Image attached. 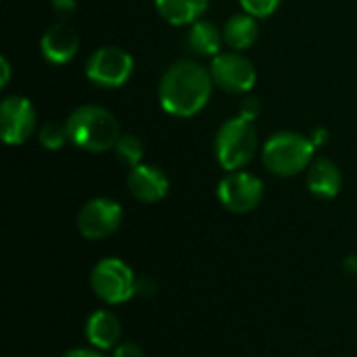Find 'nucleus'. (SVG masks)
<instances>
[{
	"label": "nucleus",
	"instance_id": "nucleus-1",
	"mask_svg": "<svg viewBox=\"0 0 357 357\" xmlns=\"http://www.w3.org/2000/svg\"><path fill=\"white\" fill-rule=\"evenodd\" d=\"M209 69L197 61L174 63L159 82V102L174 117H192L205 109L213 92Z\"/></svg>",
	"mask_w": 357,
	"mask_h": 357
},
{
	"label": "nucleus",
	"instance_id": "nucleus-2",
	"mask_svg": "<svg viewBox=\"0 0 357 357\" xmlns=\"http://www.w3.org/2000/svg\"><path fill=\"white\" fill-rule=\"evenodd\" d=\"M69 132V142L86 153H107L113 151L119 140L117 117L98 105L77 107L65 121Z\"/></svg>",
	"mask_w": 357,
	"mask_h": 357
},
{
	"label": "nucleus",
	"instance_id": "nucleus-3",
	"mask_svg": "<svg viewBox=\"0 0 357 357\" xmlns=\"http://www.w3.org/2000/svg\"><path fill=\"white\" fill-rule=\"evenodd\" d=\"M314 153L316 146L310 138L297 132H276L264 144L261 159L270 174L280 178H293L312 165Z\"/></svg>",
	"mask_w": 357,
	"mask_h": 357
},
{
	"label": "nucleus",
	"instance_id": "nucleus-4",
	"mask_svg": "<svg viewBox=\"0 0 357 357\" xmlns=\"http://www.w3.org/2000/svg\"><path fill=\"white\" fill-rule=\"evenodd\" d=\"M257 153V130L243 117L226 119L215 134V157L226 172H238Z\"/></svg>",
	"mask_w": 357,
	"mask_h": 357
},
{
	"label": "nucleus",
	"instance_id": "nucleus-5",
	"mask_svg": "<svg viewBox=\"0 0 357 357\" xmlns=\"http://www.w3.org/2000/svg\"><path fill=\"white\" fill-rule=\"evenodd\" d=\"M134 270L119 257L100 259L90 272L92 293L107 305H119L136 295Z\"/></svg>",
	"mask_w": 357,
	"mask_h": 357
},
{
	"label": "nucleus",
	"instance_id": "nucleus-6",
	"mask_svg": "<svg viewBox=\"0 0 357 357\" xmlns=\"http://www.w3.org/2000/svg\"><path fill=\"white\" fill-rule=\"evenodd\" d=\"M134 73V56L119 46H100L86 61V77L98 88H121Z\"/></svg>",
	"mask_w": 357,
	"mask_h": 357
},
{
	"label": "nucleus",
	"instance_id": "nucleus-7",
	"mask_svg": "<svg viewBox=\"0 0 357 357\" xmlns=\"http://www.w3.org/2000/svg\"><path fill=\"white\" fill-rule=\"evenodd\" d=\"M209 73L213 84L228 94H247L257 82V71L253 61L236 50L220 52L218 56H213L209 65Z\"/></svg>",
	"mask_w": 357,
	"mask_h": 357
},
{
	"label": "nucleus",
	"instance_id": "nucleus-8",
	"mask_svg": "<svg viewBox=\"0 0 357 357\" xmlns=\"http://www.w3.org/2000/svg\"><path fill=\"white\" fill-rule=\"evenodd\" d=\"M218 199L230 213H249L264 199V182L249 172H228L218 184Z\"/></svg>",
	"mask_w": 357,
	"mask_h": 357
},
{
	"label": "nucleus",
	"instance_id": "nucleus-9",
	"mask_svg": "<svg viewBox=\"0 0 357 357\" xmlns=\"http://www.w3.org/2000/svg\"><path fill=\"white\" fill-rule=\"evenodd\" d=\"M123 209L117 201L107 197L90 199L77 213V232L88 241H102L115 234L121 226Z\"/></svg>",
	"mask_w": 357,
	"mask_h": 357
},
{
	"label": "nucleus",
	"instance_id": "nucleus-10",
	"mask_svg": "<svg viewBox=\"0 0 357 357\" xmlns=\"http://www.w3.org/2000/svg\"><path fill=\"white\" fill-rule=\"evenodd\" d=\"M36 130V109L25 96H6L0 105V136L6 144L19 146Z\"/></svg>",
	"mask_w": 357,
	"mask_h": 357
},
{
	"label": "nucleus",
	"instance_id": "nucleus-11",
	"mask_svg": "<svg viewBox=\"0 0 357 357\" xmlns=\"http://www.w3.org/2000/svg\"><path fill=\"white\" fill-rule=\"evenodd\" d=\"M128 190L140 203H159L169 192V178L157 165L140 163L136 167H130Z\"/></svg>",
	"mask_w": 357,
	"mask_h": 357
},
{
	"label": "nucleus",
	"instance_id": "nucleus-12",
	"mask_svg": "<svg viewBox=\"0 0 357 357\" xmlns=\"http://www.w3.org/2000/svg\"><path fill=\"white\" fill-rule=\"evenodd\" d=\"M77 48H79V36L65 21L50 25L40 40V52L52 65L69 63L77 54Z\"/></svg>",
	"mask_w": 357,
	"mask_h": 357
},
{
	"label": "nucleus",
	"instance_id": "nucleus-13",
	"mask_svg": "<svg viewBox=\"0 0 357 357\" xmlns=\"http://www.w3.org/2000/svg\"><path fill=\"white\" fill-rule=\"evenodd\" d=\"M84 335L86 341L98 351L115 349L121 339V322L111 310H96L88 316Z\"/></svg>",
	"mask_w": 357,
	"mask_h": 357
},
{
	"label": "nucleus",
	"instance_id": "nucleus-14",
	"mask_svg": "<svg viewBox=\"0 0 357 357\" xmlns=\"http://www.w3.org/2000/svg\"><path fill=\"white\" fill-rule=\"evenodd\" d=\"M305 182H307V190L316 199L331 201L341 192L343 176H341V169L337 167L335 161L320 157V159H314L312 165L307 167V180Z\"/></svg>",
	"mask_w": 357,
	"mask_h": 357
},
{
	"label": "nucleus",
	"instance_id": "nucleus-15",
	"mask_svg": "<svg viewBox=\"0 0 357 357\" xmlns=\"http://www.w3.org/2000/svg\"><path fill=\"white\" fill-rule=\"evenodd\" d=\"M222 36H224V42L228 44L230 50H236V52L247 50L259 38L257 19L249 13H236V15L228 17V21L224 23Z\"/></svg>",
	"mask_w": 357,
	"mask_h": 357
},
{
	"label": "nucleus",
	"instance_id": "nucleus-16",
	"mask_svg": "<svg viewBox=\"0 0 357 357\" xmlns=\"http://www.w3.org/2000/svg\"><path fill=\"white\" fill-rule=\"evenodd\" d=\"M157 13L172 25H192L207 8L209 0H155Z\"/></svg>",
	"mask_w": 357,
	"mask_h": 357
},
{
	"label": "nucleus",
	"instance_id": "nucleus-17",
	"mask_svg": "<svg viewBox=\"0 0 357 357\" xmlns=\"http://www.w3.org/2000/svg\"><path fill=\"white\" fill-rule=\"evenodd\" d=\"M222 42H224V36H222V29H218L215 23L207 21V19H199L190 25V31H188V38H186V44L188 48L199 54V56H218L220 50H222Z\"/></svg>",
	"mask_w": 357,
	"mask_h": 357
},
{
	"label": "nucleus",
	"instance_id": "nucleus-18",
	"mask_svg": "<svg viewBox=\"0 0 357 357\" xmlns=\"http://www.w3.org/2000/svg\"><path fill=\"white\" fill-rule=\"evenodd\" d=\"M115 157L119 163L128 165V167H136L142 163V157H144V144L138 136L134 134H121L115 149H113Z\"/></svg>",
	"mask_w": 357,
	"mask_h": 357
},
{
	"label": "nucleus",
	"instance_id": "nucleus-19",
	"mask_svg": "<svg viewBox=\"0 0 357 357\" xmlns=\"http://www.w3.org/2000/svg\"><path fill=\"white\" fill-rule=\"evenodd\" d=\"M38 140L46 151H61L69 142L67 126H63L59 121H46L38 132Z\"/></svg>",
	"mask_w": 357,
	"mask_h": 357
},
{
	"label": "nucleus",
	"instance_id": "nucleus-20",
	"mask_svg": "<svg viewBox=\"0 0 357 357\" xmlns=\"http://www.w3.org/2000/svg\"><path fill=\"white\" fill-rule=\"evenodd\" d=\"M238 2H241L245 13L253 15L255 19H266L278 10L282 0H238Z\"/></svg>",
	"mask_w": 357,
	"mask_h": 357
},
{
	"label": "nucleus",
	"instance_id": "nucleus-21",
	"mask_svg": "<svg viewBox=\"0 0 357 357\" xmlns=\"http://www.w3.org/2000/svg\"><path fill=\"white\" fill-rule=\"evenodd\" d=\"M261 113V102L255 96H245L238 105V117L247 119V121H255Z\"/></svg>",
	"mask_w": 357,
	"mask_h": 357
},
{
	"label": "nucleus",
	"instance_id": "nucleus-22",
	"mask_svg": "<svg viewBox=\"0 0 357 357\" xmlns=\"http://www.w3.org/2000/svg\"><path fill=\"white\" fill-rule=\"evenodd\" d=\"M113 357H144V351H142V347L138 343L126 341V343H119L113 349Z\"/></svg>",
	"mask_w": 357,
	"mask_h": 357
},
{
	"label": "nucleus",
	"instance_id": "nucleus-23",
	"mask_svg": "<svg viewBox=\"0 0 357 357\" xmlns=\"http://www.w3.org/2000/svg\"><path fill=\"white\" fill-rule=\"evenodd\" d=\"M50 4H52V10L61 17H67L77 8L75 0H50Z\"/></svg>",
	"mask_w": 357,
	"mask_h": 357
},
{
	"label": "nucleus",
	"instance_id": "nucleus-24",
	"mask_svg": "<svg viewBox=\"0 0 357 357\" xmlns=\"http://www.w3.org/2000/svg\"><path fill=\"white\" fill-rule=\"evenodd\" d=\"M155 291H157V284L153 280H149V278H138L136 280V295L151 297V295H155Z\"/></svg>",
	"mask_w": 357,
	"mask_h": 357
},
{
	"label": "nucleus",
	"instance_id": "nucleus-25",
	"mask_svg": "<svg viewBox=\"0 0 357 357\" xmlns=\"http://www.w3.org/2000/svg\"><path fill=\"white\" fill-rule=\"evenodd\" d=\"M310 140L314 142L316 149H320V146H324V144L331 140V134H328L326 128H316V130L312 132V138H310Z\"/></svg>",
	"mask_w": 357,
	"mask_h": 357
},
{
	"label": "nucleus",
	"instance_id": "nucleus-26",
	"mask_svg": "<svg viewBox=\"0 0 357 357\" xmlns=\"http://www.w3.org/2000/svg\"><path fill=\"white\" fill-rule=\"evenodd\" d=\"M61 357H105L98 349H84V347H77V349H69L67 354H63Z\"/></svg>",
	"mask_w": 357,
	"mask_h": 357
},
{
	"label": "nucleus",
	"instance_id": "nucleus-27",
	"mask_svg": "<svg viewBox=\"0 0 357 357\" xmlns=\"http://www.w3.org/2000/svg\"><path fill=\"white\" fill-rule=\"evenodd\" d=\"M0 71H2V79H0V88H6L10 82V63L6 56L0 59Z\"/></svg>",
	"mask_w": 357,
	"mask_h": 357
},
{
	"label": "nucleus",
	"instance_id": "nucleus-28",
	"mask_svg": "<svg viewBox=\"0 0 357 357\" xmlns=\"http://www.w3.org/2000/svg\"><path fill=\"white\" fill-rule=\"evenodd\" d=\"M343 268H345V272H347L349 276L357 278V255H349V257L345 259Z\"/></svg>",
	"mask_w": 357,
	"mask_h": 357
}]
</instances>
